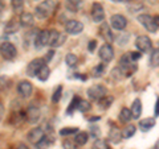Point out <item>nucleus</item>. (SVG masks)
<instances>
[{
  "instance_id": "obj_8",
  "label": "nucleus",
  "mask_w": 159,
  "mask_h": 149,
  "mask_svg": "<svg viewBox=\"0 0 159 149\" xmlns=\"http://www.w3.org/2000/svg\"><path fill=\"white\" fill-rule=\"evenodd\" d=\"M84 31V24L78 20H68L65 23V32L68 34H72V36H76L80 34Z\"/></svg>"
},
{
  "instance_id": "obj_30",
  "label": "nucleus",
  "mask_w": 159,
  "mask_h": 149,
  "mask_svg": "<svg viewBox=\"0 0 159 149\" xmlns=\"http://www.w3.org/2000/svg\"><path fill=\"white\" fill-rule=\"evenodd\" d=\"M65 63L69 67H74L78 63V57L76 56V54H73V53H69V54H66V57H65Z\"/></svg>"
},
{
  "instance_id": "obj_31",
  "label": "nucleus",
  "mask_w": 159,
  "mask_h": 149,
  "mask_svg": "<svg viewBox=\"0 0 159 149\" xmlns=\"http://www.w3.org/2000/svg\"><path fill=\"white\" fill-rule=\"evenodd\" d=\"M150 65L152 67L159 66V49H154L150 56Z\"/></svg>"
},
{
  "instance_id": "obj_12",
  "label": "nucleus",
  "mask_w": 159,
  "mask_h": 149,
  "mask_svg": "<svg viewBox=\"0 0 159 149\" xmlns=\"http://www.w3.org/2000/svg\"><path fill=\"white\" fill-rule=\"evenodd\" d=\"M99 58H101L102 62H110L111 59L114 58V49L110 44H105V45H102L101 49H99V53H98Z\"/></svg>"
},
{
  "instance_id": "obj_53",
  "label": "nucleus",
  "mask_w": 159,
  "mask_h": 149,
  "mask_svg": "<svg viewBox=\"0 0 159 149\" xmlns=\"http://www.w3.org/2000/svg\"><path fill=\"white\" fill-rule=\"evenodd\" d=\"M151 149H157V148H155V147H154V148H151Z\"/></svg>"
},
{
  "instance_id": "obj_13",
  "label": "nucleus",
  "mask_w": 159,
  "mask_h": 149,
  "mask_svg": "<svg viewBox=\"0 0 159 149\" xmlns=\"http://www.w3.org/2000/svg\"><path fill=\"white\" fill-rule=\"evenodd\" d=\"M25 117H27L28 123L36 124V123L40 120V117H41V111H40V108L36 107V106H29V107L27 108Z\"/></svg>"
},
{
  "instance_id": "obj_26",
  "label": "nucleus",
  "mask_w": 159,
  "mask_h": 149,
  "mask_svg": "<svg viewBox=\"0 0 159 149\" xmlns=\"http://www.w3.org/2000/svg\"><path fill=\"white\" fill-rule=\"evenodd\" d=\"M88 138H89V135L86 132H78V133H76L74 141H76V144L78 147H82V145H85V144L88 143Z\"/></svg>"
},
{
  "instance_id": "obj_36",
  "label": "nucleus",
  "mask_w": 159,
  "mask_h": 149,
  "mask_svg": "<svg viewBox=\"0 0 159 149\" xmlns=\"http://www.w3.org/2000/svg\"><path fill=\"white\" fill-rule=\"evenodd\" d=\"M76 133H78V130L77 128H69V127H65L62 128V130H60V135L61 136H70V135H76Z\"/></svg>"
},
{
  "instance_id": "obj_45",
  "label": "nucleus",
  "mask_w": 159,
  "mask_h": 149,
  "mask_svg": "<svg viewBox=\"0 0 159 149\" xmlns=\"http://www.w3.org/2000/svg\"><path fill=\"white\" fill-rule=\"evenodd\" d=\"M90 135H92L93 137H98V136H99V130L97 128V126H93V127H92Z\"/></svg>"
},
{
  "instance_id": "obj_15",
  "label": "nucleus",
  "mask_w": 159,
  "mask_h": 149,
  "mask_svg": "<svg viewBox=\"0 0 159 149\" xmlns=\"http://www.w3.org/2000/svg\"><path fill=\"white\" fill-rule=\"evenodd\" d=\"M110 24L116 31H123L127 25V20L122 15H113L110 17Z\"/></svg>"
},
{
  "instance_id": "obj_25",
  "label": "nucleus",
  "mask_w": 159,
  "mask_h": 149,
  "mask_svg": "<svg viewBox=\"0 0 159 149\" xmlns=\"http://www.w3.org/2000/svg\"><path fill=\"white\" fill-rule=\"evenodd\" d=\"M133 119V112L129 108H122L121 112H119V120L122 123H129Z\"/></svg>"
},
{
  "instance_id": "obj_19",
  "label": "nucleus",
  "mask_w": 159,
  "mask_h": 149,
  "mask_svg": "<svg viewBox=\"0 0 159 149\" xmlns=\"http://www.w3.org/2000/svg\"><path fill=\"white\" fill-rule=\"evenodd\" d=\"M20 25H21V24H20V20L17 21V20L12 19V20H9V21L7 23L6 28H4V32H6L7 34H12V33H16V32L19 31V27H20Z\"/></svg>"
},
{
  "instance_id": "obj_50",
  "label": "nucleus",
  "mask_w": 159,
  "mask_h": 149,
  "mask_svg": "<svg viewBox=\"0 0 159 149\" xmlns=\"http://www.w3.org/2000/svg\"><path fill=\"white\" fill-rule=\"evenodd\" d=\"M111 2H114V3H129L130 0H111Z\"/></svg>"
},
{
  "instance_id": "obj_1",
  "label": "nucleus",
  "mask_w": 159,
  "mask_h": 149,
  "mask_svg": "<svg viewBox=\"0 0 159 149\" xmlns=\"http://www.w3.org/2000/svg\"><path fill=\"white\" fill-rule=\"evenodd\" d=\"M56 8H57V3L54 2V0H44V2H41L36 7L34 15H36L37 19L44 20V19L51 17L53 12L56 11Z\"/></svg>"
},
{
  "instance_id": "obj_16",
  "label": "nucleus",
  "mask_w": 159,
  "mask_h": 149,
  "mask_svg": "<svg viewBox=\"0 0 159 149\" xmlns=\"http://www.w3.org/2000/svg\"><path fill=\"white\" fill-rule=\"evenodd\" d=\"M20 24L24 28H31L34 25V16L29 12H23L20 15Z\"/></svg>"
},
{
  "instance_id": "obj_11",
  "label": "nucleus",
  "mask_w": 159,
  "mask_h": 149,
  "mask_svg": "<svg viewBox=\"0 0 159 149\" xmlns=\"http://www.w3.org/2000/svg\"><path fill=\"white\" fill-rule=\"evenodd\" d=\"M90 15H92V19H93L94 23H102L103 19H105V11H103L102 4H99V3H93Z\"/></svg>"
},
{
  "instance_id": "obj_51",
  "label": "nucleus",
  "mask_w": 159,
  "mask_h": 149,
  "mask_svg": "<svg viewBox=\"0 0 159 149\" xmlns=\"http://www.w3.org/2000/svg\"><path fill=\"white\" fill-rule=\"evenodd\" d=\"M17 149H29V148H27L25 145H23V144H21V145H20V147H19Z\"/></svg>"
},
{
  "instance_id": "obj_10",
  "label": "nucleus",
  "mask_w": 159,
  "mask_h": 149,
  "mask_svg": "<svg viewBox=\"0 0 159 149\" xmlns=\"http://www.w3.org/2000/svg\"><path fill=\"white\" fill-rule=\"evenodd\" d=\"M138 21L141 23L148 32H151V33L157 32L158 27L155 25V23H154V17H151L150 15H139V16H138Z\"/></svg>"
},
{
  "instance_id": "obj_20",
  "label": "nucleus",
  "mask_w": 159,
  "mask_h": 149,
  "mask_svg": "<svg viewBox=\"0 0 159 149\" xmlns=\"http://www.w3.org/2000/svg\"><path fill=\"white\" fill-rule=\"evenodd\" d=\"M81 7H82L81 0H65V8L69 12L76 13V12H78V9Z\"/></svg>"
},
{
  "instance_id": "obj_35",
  "label": "nucleus",
  "mask_w": 159,
  "mask_h": 149,
  "mask_svg": "<svg viewBox=\"0 0 159 149\" xmlns=\"http://www.w3.org/2000/svg\"><path fill=\"white\" fill-rule=\"evenodd\" d=\"M92 108V104H90V102H88V100H80V104H78V108L77 110L80 111V112H88L89 110Z\"/></svg>"
},
{
  "instance_id": "obj_27",
  "label": "nucleus",
  "mask_w": 159,
  "mask_h": 149,
  "mask_svg": "<svg viewBox=\"0 0 159 149\" xmlns=\"http://www.w3.org/2000/svg\"><path fill=\"white\" fill-rule=\"evenodd\" d=\"M52 144H53V138H52V136H45L41 141L37 144L36 147H37V149H48V148H51V147H52Z\"/></svg>"
},
{
  "instance_id": "obj_38",
  "label": "nucleus",
  "mask_w": 159,
  "mask_h": 149,
  "mask_svg": "<svg viewBox=\"0 0 159 149\" xmlns=\"http://www.w3.org/2000/svg\"><path fill=\"white\" fill-rule=\"evenodd\" d=\"M33 44H34V48H36L37 50H40V49H41V48H44V45H43V41H41V32H40V31H37V33L34 34Z\"/></svg>"
},
{
  "instance_id": "obj_2",
  "label": "nucleus",
  "mask_w": 159,
  "mask_h": 149,
  "mask_svg": "<svg viewBox=\"0 0 159 149\" xmlns=\"http://www.w3.org/2000/svg\"><path fill=\"white\" fill-rule=\"evenodd\" d=\"M119 67L123 70V73H125L126 77L131 75V74L137 70L135 61H133L130 53H126V54H123V56L121 57V59H119Z\"/></svg>"
},
{
  "instance_id": "obj_49",
  "label": "nucleus",
  "mask_w": 159,
  "mask_h": 149,
  "mask_svg": "<svg viewBox=\"0 0 159 149\" xmlns=\"http://www.w3.org/2000/svg\"><path fill=\"white\" fill-rule=\"evenodd\" d=\"M154 23H155V25L159 28V15H157V16H154Z\"/></svg>"
},
{
  "instance_id": "obj_32",
  "label": "nucleus",
  "mask_w": 159,
  "mask_h": 149,
  "mask_svg": "<svg viewBox=\"0 0 159 149\" xmlns=\"http://www.w3.org/2000/svg\"><path fill=\"white\" fill-rule=\"evenodd\" d=\"M103 73H105V63H98V65L93 69L92 75L94 78H98V77H101Z\"/></svg>"
},
{
  "instance_id": "obj_39",
  "label": "nucleus",
  "mask_w": 159,
  "mask_h": 149,
  "mask_svg": "<svg viewBox=\"0 0 159 149\" xmlns=\"http://www.w3.org/2000/svg\"><path fill=\"white\" fill-rule=\"evenodd\" d=\"M61 94H62V87L58 86V87L56 88V91H54V94L52 95V102H53V103H58L60 99H61Z\"/></svg>"
},
{
  "instance_id": "obj_34",
  "label": "nucleus",
  "mask_w": 159,
  "mask_h": 149,
  "mask_svg": "<svg viewBox=\"0 0 159 149\" xmlns=\"http://www.w3.org/2000/svg\"><path fill=\"white\" fill-rule=\"evenodd\" d=\"M80 100H81V99H80L78 96H74V98H73V100H72V103L69 104V107H68V110H66V113H69V115H72L73 111H74V110H77V108H78Z\"/></svg>"
},
{
  "instance_id": "obj_4",
  "label": "nucleus",
  "mask_w": 159,
  "mask_h": 149,
  "mask_svg": "<svg viewBox=\"0 0 159 149\" xmlns=\"http://www.w3.org/2000/svg\"><path fill=\"white\" fill-rule=\"evenodd\" d=\"M0 53H2V57L6 59V61H13L17 56V50H16V48H15V45L11 42H7V41L2 44Z\"/></svg>"
},
{
  "instance_id": "obj_22",
  "label": "nucleus",
  "mask_w": 159,
  "mask_h": 149,
  "mask_svg": "<svg viewBox=\"0 0 159 149\" xmlns=\"http://www.w3.org/2000/svg\"><path fill=\"white\" fill-rule=\"evenodd\" d=\"M113 102H114V98L110 96V95H106V96H103V98L99 99V100L97 102V104H98L99 110H107V108L113 104Z\"/></svg>"
},
{
  "instance_id": "obj_33",
  "label": "nucleus",
  "mask_w": 159,
  "mask_h": 149,
  "mask_svg": "<svg viewBox=\"0 0 159 149\" xmlns=\"http://www.w3.org/2000/svg\"><path fill=\"white\" fill-rule=\"evenodd\" d=\"M11 6L12 9L16 13H20L23 11V7H24V0H11Z\"/></svg>"
},
{
  "instance_id": "obj_6",
  "label": "nucleus",
  "mask_w": 159,
  "mask_h": 149,
  "mask_svg": "<svg viewBox=\"0 0 159 149\" xmlns=\"http://www.w3.org/2000/svg\"><path fill=\"white\" fill-rule=\"evenodd\" d=\"M65 42V36L60 33L56 29H51L49 31V40H48V46L51 48H58Z\"/></svg>"
},
{
  "instance_id": "obj_40",
  "label": "nucleus",
  "mask_w": 159,
  "mask_h": 149,
  "mask_svg": "<svg viewBox=\"0 0 159 149\" xmlns=\"http://www.w3.org/2000/svg\"><path fill=\"white\" fill-rule=\"evenodd\" d=\"M24 119V113L23 112H17V113H13L12 115V119H11V124H13V126H16V124H19L20 121H21Z\"/></svg>"
},
{
  "instance_id": "obj_42",
  "label": "nucleus",
  "mask_w": 159,
  "mask_h": 149,
  "mask_svg": "<svg viewBox=\"0 0 159 149\" xmlns=\"http://www.w3.org/2000/svg\"><path fill=\"white\" fill-rule=\"evenodd\" d=\"M48 40H49V31H43L41 32V41L44 46H48Z\"/></svg>"
},
{
  "instance_id": "obj_52",
  "label": "nucleus",
  "mask_w": 159,
  "mask_h": 149,
  "mask_svg": "<svg viewBox=\"0 0 159 149\" xmlns=\"http://www.w3.org/2000/svg\"><path fill=\"white\" fill-rule=\"evenodd\" d=\"M155 148H157V149H159V141L157 143V145H155Z\"/></svg>"
},
{
  "instance_id": "obj_48",
  "label": "nucleus",
  "mask_w": 159,
  "mask_h": 149,
  "mask_svg": "<svg viewBox=\"0 0 159 149\" xmlns=\"http://www.w3.org/2000/svg\"><path fill=\"white\" fill-rule=\"evenodd\" d=\"M155 116H159V98L157 99V103H155Z\"/></svg>"
},
{
  "instance_id": "obj_43",
  "label": "nucleus",
  "mask_w": 159,
  "mask_h": 149,
  "mask_svg": "<svg viewBox=\"0 0 159 149\" xmlns=\"http://www.w3.org/2000/svg\"><path fill=\"white\" fill-rule=\"evenodd\" d=\"M127 38H129V34H126L125 37H122L121 34L117 37V42H118V45H125L126 41H127Z\"/></svg>"
},
{
  "instance_id": "obj_24",
  "label": "nucleus",
  "mask_w": 159,
  "mask_h": 149,
  "mask_svg": "<svg viewBox=\"0 0 159 149\" xmlns=\"http://www.w3.org/2000/svg\"><path fill=\"white\" fill-rule=\"evenodd\" d=\"M49 75H51V69H49L48 65L45 63V65H44L41 69H40V71L37 73V78H39L41 82H45V81H48Z\"/></svg>"
},
{
  "instance_id": "obj_28",
  "label": "nucleus",
  "mask_w": 159,
  "mask_h": 149,
  "mask_svg": "<svg viewBox=\"0 0 159 149\" xmlns=\"http://www.w3.org/2000/svg\"><path fill=\"white\" fill-rule=\"evenodd\" d=\"M143 8V4L141 2H138V0H130V2L127 3V9L130 12H138L141 11Z\"/></svg>"
},
{
  "instance_id": "obj_37",
  "label": "nucleus",
  "mask_w": 159,
  "mask_h": 149,
  "mask_svg": "<svg viewBox=\"0 0 159 149\" xmlns=\"http://www.w3.org/2000/svg\"><path fill=\"white\" fill-rule=\"evenodd\" d=\"M92 149H109V147H107V144H106L105 140H102V138H97V140L93 143Z\"/></svg>"
},
{
  "instance_id": "obj_18",
  "label": "nucleus",
  "mask_w": 159,
  "mask_h": 149,
  "mask_svg": "<svg viewBox=\"0 0 159 149\" xmlns=\"http://www.w3.org/2000/svg\"><path fill=\"white\" fill-rule=\"evenodd\" d=\"M138 126L143 132L150 131L151 128L155 126V117H146V119H143V120H139Z\"/></svg>"
},
{
  "instance_id": "obj_7",
  "label": "nucleus",
  "mask_w": 159,
  "mask_h": 149,
  "mask_svg": "<svg viewBox=\"0 0 159 149\" xmlns=\"http://www.w3.org/2000/svg\"><path fill=\"white\" fill-rule=\"evenodd\" d=\"M44 65H45V59L44 58H34L33 61H31L28 63L27 66V74L28 77H37V73L40 71V69H41Z\"/></svg>"
},
{
  "instance_id": "obj_3",
  "label": "nucleus",
  "mask_w": 159,
  "mask_h": 149,
  "mask_svg": "<svg viewBox=\"0 0 159 149\" xmlns=\"http://www.w3.org/2000/svg\"><path fill=\"white\" fill-rule=\"evenodd\" d=\"M106 92H107L106 87L102 86V84H93V86L89 87L88 91H86L88 98L90 99V100H97V102H98L101 98L106 96Z\"/></svg>"
},
{
  "instance_id": "obj_44",
  "label": "nucleus",
  "mask_w": 159,
  "mask_h": 149,
  "mask_svg": "<svg viewBox=\"0 0 159 149\" xmlns=\"http://www.w3.org/2000/svg\"><path fill=\"white\" fill-rule=\"evenodd\" d=\"M96 46H97V41L96 40H92V41H89V44H88V50L93 52L94 49H96Z\"/></svg>"
},
{
  "instance_id": "obj_29",
  "label": "nucleus",
  "mask_w": 159,
  "mask_h": 149,
  "mask_svg": "<svg viewBox=\"0 0 159 149\" xmlns=\"http://www.w3.org/2000/svg\"><path fill=\"white\" fill-rule=\"evenodd\" d=\"M135 131H137V127L135 126H131V124L126 126L125 128H123V131H122L123 138H130V137H133V135L135 133Z\"/></svg>"
},
{
  "instance_id": "obj_41",
  "label": "nucleus",
  "mask_w": 159,
  "mask_h": 149,
  "mask_svg": "<svg viewBox=\"0 0 159 149\" xmlns=\"http://www.w3.org/2000/svg\"><path fill=\"white\" fill-rule=\"evenodd\" d=\"M62 147H64V149H76V147H78V145L76 144V141H72V140H69V138H66V140H64Z\"/></svg>"
},
{
  "instance_id": "obj_47",
  "label": "nucleus",
  "mask_w": 159,
  "mask_h": 149,
  "mask_svg": "<svg viewBox=\"0 0 159 149\" xmlns=\"http://www.w3.org/2000/svg\"><path fill=\"white\" fill-rule=\"evenodd\" d=\"M53 54H54L53 50H49V52H48V54L45 56V58H44V59H45V62H49V61H51V58L53 57Z\"/></svg>"
},
{
  "instance_id": "obj_9",
  "label": "nucleus",
  "mask_w": 159,
  "mask_h": 149,
  "mask_svg": "<svg viewBox=\"0 0 159 149\" xmlns=\"http://www.w3.org/2000/svg\"><path fill=\"white\" fill-rule=\"evenodd\" d=\"M44 137H45V133H44V130H43L41 127L33 128V130L29 131L28 135H27L28 141L31 143V144H34V145H37V144L41 141Z\"/></svg>"
},
{
  "instance_id": "obj_5",
  "label": "nucleus",
  "mask_w": 159,
  "mask_h": 149,
  "mask_svg": "<svg viewBox=\"0 0 159 149\" xmlns=\"http://www.w3.org/2000/svg\"><path fill=\"white\" fill-rule=\"evenodd\" d=\"M135 46L141 53H148V52H151V49H152V42H151V40H150L148 36L142 34V36L137 37Z\"/></svg>"
},
{
  "instance_id": "obj_17",
  "label": "nucleus",
  "mask_w": 159,
  "mask_h": 149,
  "mask_svg": "<svg viewBox=\"0 0 159 149\" xmlns=\"http://www.w3.org/2000/svg\"><path fill=\"white\" fill-rule=\"evenodd\" d=\"M99 34H101V37H103V40H105L107 44L113 42L114 37H113L111 29H110V27H109L106 23H102L101 24V28H99Z\"/></svg>"
},
{
  "instance_id": "obj_21",
  "label": "nucleus",
  "mask_w": 159,
  "mask_h": 149,
  "mask_svg": "<svg viewBox=\"0 0 159 149\" xmlns=\"http://www.w3.org/2000/svg\"><path fill=\"white\" fill-rule=\"evenodd\" d=\"M122 132L118 130L117 127H111V130H110V132H109V140H110L111 143H114V144H118L119 141L122 140Z\"/></svg>"
},
{
  "instance_id": "obj_23",
  "label": "nucleus",
  "mask_w": 159,
  "mask_h": 149,
  "mask_svg": "<svg viewBox=\"0 0 159 149\" xmlns=\"http://www.w3.org/2000/svg\"><path fill=\"white\" fill-rule=\"evenodd\" d=\"M131 112H133V119H139L142 113V103L141 99H135L131 104Z\"/></svg>"
},
{
  "instance_id": "obj_14",
  "label": "nucleus",
  "mask_w": 159,
  "mask_h": 149,
  "mask_svg": "<svg viewBox=\"0 0 159 149\" xmlns=\"http://www.w3.org/2000/svg\"><path fill=\"white\" fill-rule=\"evenodd\" d=\"M32 91H33V87H32V83L28 82V81H20L17 84V92L21 98H29L32 95Z\"/></svg>"
},
{
  "instance_id": "obj_46",
  "label": "nucleus",
  "mask_w": 159,
  "mask_h": 149,
  "mask_svg": "<svg viewBox=\"0 0 159 149\" xmlns=\"http://www.w3.org/2000/svg\"><path fill=\"white\" fill-rule=\"evenodd\" d=\"M130 56L133 58V61H138V59L141 58V53L139 52H130Z\"/></svg>"
}]
</instances>
